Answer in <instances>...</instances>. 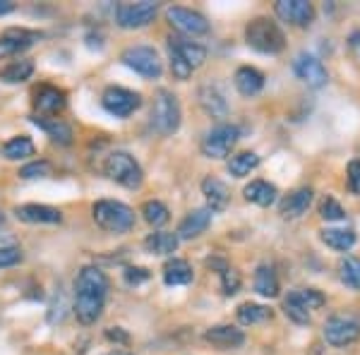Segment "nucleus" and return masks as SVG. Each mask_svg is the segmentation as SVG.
Returning a JSON list of instances; mask_svg holds the SVG:
<instances>
[{
  "label": "nucleus",
  "instance_id": "f257e3e1",
  "mask_svg": "<svg viewBox=\"0 0 360 355\" xmlns=\"http://www.w3.org/2000/svg\"><path fill=\"white\" fill-rule=\"evenodd\" d=\"M108 278L96 266H84L75 281V314L82 324H94L103 312Z\"/></svg>",
  "mask_w": 360,
  "mask_h": 355
},
{
  "label": "nucleus",
  "instance_id": "f03ea898",
  "mask_svg": "<svg viewBox=\"0 0 360 355\" xmlns=\"http://www.w3.org/2000/svg\"><path fill=\"white\" fill-rule=\"evenodd\" d=\"M245 41L250 49H255L257 53L276 56V53H281L283 46H286V37H283L278 25L271 22L269 17H255L245 27Z\"/></svg>",
  "mask_w": 360,
  "mask_h": 355
},
{
  "label": "nucleus",
  "instance_id": "7ed1b4c3",
  "mask_svg": "<svg viewBox=\"0 0 360 355\" xmlns=\"http://www.w3.org/2000/svg\"><path fill=\"white\" fill-rule=\"evenodd\" d=\"M94 221L98 228L108 231V233H127L135 226V212L123 202L115 200H98L91 207Z\"/></svg>",
  "mask_w": 360,
  "mask_h": 355
},
{
  "label": "nucleus",
  "instance_id": "20e7f679",
  "mask_svg": "<svg viewBox=\"0 0 360 355\" xmlns=\"http://www.w3.org/2000/svg\"><path fill=\"white\" fill-rule=\"evenodd\" d=\"M103 173L111 180H115L118 185L130 190H137L144 180L142 166L127 151H113V154H108L106 161H103Z\"/></svg>",
  "mask_w": 360,
  "mask_h": 355
},
{
  "label": "nucleus",
  "instance_id": "39448f33",
  "mask_svg": "<svg viewBox=\"0 0 360 355\" xmlns=\"http://www.w3.org/2000/svg\"><path fill=\"white\" fill-rule=\"evenodd\" d=\"M180 101L173 91L159 89V94L154 98V108H152V125L161 135H173L180 127Z\"/></svg>",
  "mask_w": 360,
  "mask_h": 355
},
{
  "label": "nucleus",
  "instance_id": "423d86ee",
  "mask_svg": "<svg viewBox=\"0 0 360 355\" xmlns=\"http://www.w3.org/2000/svg\"><path fill=\"white\" fill-rule=\"evenodd\" d=\"M120 60H123V65L135 70L137 75H142L144 79H159L161 72H164L161 58L152 46H130V49L123 51Z\"/></svg>",
  "mask_w": 360,
  "mask_h": 355
},
{
  "label": "nucleus",
  "instance_id": "0eeeda50",
  "mask_svg": "<svg viewBox=\"0 0 360 355\" xmlns=\"http://www.w3.org/2000/svg\"><path fill=\"white\" fill-rule=\"evenodd\" d=\"M360 339V319L353 314H334L324 324V341L334 348H346Z\"/></svg>",
  "mask_w": 360,
  "mask_h": 355
},
{
  "label": "nucleus",
  "instance_id": "6e6552de",
  "mask_svg": "<svg viewBox=\"0 0 360 355\" xmlns=\"http://www.w3.org/2000/svg\"><path fill=\"white\" fill-rule=\"evenodd\" d=\"M238 137H240V132L236 125H217L202 139V154L207 159H226L233 151Z\"/></svg>",
  "mask_w": 360,
  "mask_h": 355
},
{
  "label": "nucleus",
  "instance_id": "1a4fd4ad",
  "mask_svg": "<svg viewBox=\"0 0 360 355\" xmlns=\"http://www.w3.org/2000/svg\"><path fill=\"white\" fill-rule=\"evenodd\" d=\"M101 106L115 118H127L142 106V96L125 86H108L101 94Z\"/></svg>",
  "mask_w": 360,
  "mask_h": 355
},
{
  "label": "nucleus",
  "instance_id": "9d476101",
  "mask_svg": "<svg viewBox=\"0 0 360 355\" xmlns=\"http://www.w3.org/2000/svg\"><path fill=\"white\" fill-rule=\"evenodd\" d=\"M159 5L152 0H142V3H120L115 8V22L123 29H139L154 22Z\"/></svg>",
  "mask_w": 360,
  "mask_h": 355
},
{
  "label": "nucleus",
  "instance_id": "9b49d317",
  "mask_svg": "<svg viewBox=\"0 0 360 355\" xmlns=\"http://www.w3.org/2000/svg\"><path fill=\"white\" fill-rule=\"evenodd\" d=\"M293 72L300 82H305L307 86L312 89H319V86L327 84L329 75H327V67L322 65V60L315 58L312 53H298L293 60Z\"/></svg>",
  "mask_w": 360,
  "mask_h": 355
},
{
  "label": "nucleus",
  "instance_id": "f8f14e48",
  "mask_svg": "<svg viewBox=\"0 0 360 355\" xmlns=\"http://www.w3.org/2000/svg\"><path fill=\"white\" fill-rule=\"evenodd\" d=\"M166 17L178 32L190 34V37H202V34L209 32V22L205 15L195 13L190 8H180V5H173V8L166 10Z\"/></svg>",
  "mask_w": 360,
  "mask_h": 355
},
{
  "label": "nucleus",
  "instance_id": "ddd939ff",
  "mask_svg": "<svg viewBox=\"0 0 360 355\" xmlns=\"http://www.w3.org/2000/svg\"><path fill=\"white\" fill-rule=\"evenodd\" d=\"M41 39L39 32H32V29H20V27H13V29H5L0 34V58H13V56H20L25 53L27 49H32L34 44Z\"/></svg>",
  "mask_w": 360,
  "mask_h": 355
},
{
  "label": "nucleus",
  "instance_id": "4468645a",
  "mask_svg": "<svg viewBox=\"0 0 360 355\" xmlns=\"http://www.w3.org/2000/svg\"><path fill=\"white\" fill-rule=\"evenodd\" d=\"M274 13L278 20L293 27H310V22L315 20V8L307 0H276Z\"/></svg>",
  "mask_w": 360,
  "mask_h": 355
},
{
  "label": "nucleus",
  "instance_id": "2eb2a0df",
  "mask_svg": "<svg viewBox=\"0 0 360 355\" xmlns=\"http://www.w3.org/2000/svg\"><path fill=\"white\" fill-rule=\"evenodd\" d=\"M15 217L25 224H60L63 221L60 209L49 205H22L15 209Z\"/></svg>",
  "mask_w": 360,
  "mask_h": 355
},
{
  "label": "nucleus",
  "instance_id": "dca6fc26",
  "mask_svg": "<svg viewBox=\"0 0 360 355\" xmlns=\"http://www.w3.org/2000/svg\"><path fill=\"white\" fill-rule=\"evenodd\" d=\"M209 224H212V212L209 209H195V212H190L188 217L180 221L178 226V240H193V238L202 235Z\"/></svg>",
  "mask_w": 360,
  "mask_h": 355
},
{
  "label": "nucleus",
  "instance_id": "f3484780",
  "mask_svg": "<svg viewBox=\"0 0 360 355\" xmlns=\"http://www.w3.org/2000/svg\"><path fill=\"white\" fill-rule=\"evenodd\" d=\"M312 197H315V192L312 188H300L291 192V195H286L281 200V207H278V212H281L283 219H298L303 217V214L310 209L312 205Z\"/></svg>",
  "mask_w": 360,
  "mask_h": 355
},
{
  "label": "nucleus",
  "instance_id": "a211bd4d",
  "mask_svg": "<svg viewBox=\"0 0 360 355\" xmlns=\"http://www.w3.org/2000/svg\"><path fill=\"white\" fill-rule=\"evenodd\" d=\"M68 103L65 91L58 89L53 84H41L37 91H34V106H37L41 113H58L63 110Z\"/></svg>",
  "mask_w": 360,
  "mask_h": 355
},
{
  "label": "nucleus",
  "instance_id": "6ab92c4d",
  "mask_svg": "<svg viewBox=\"0 0 360 355\" xmlns=\"http://www.w3.org/2000/svg\"><path fill=\"white\" fill-rule=\"evenodd\" d=\"M205 341L219 351H231V348H240L245 343V334L236 327H212L205 334Z\"/></svg>",
  "mask_w": 360,
  "mask_h": 355
},
{
  "label": "nucleus",
  "instance_id": "aec40b11",
  "mask_svg": "<svg viewBox=\"0 0 360 355\" xmlns=\"http://www.w3.org/2000/svg\"><path fill=\"white\" fill-rule=\"evenodd\" d=\"M168 49L176 51V53L183 58V60L188 63L193 70L202 67V65H205V60H207V49H205V46H200L195 41H185V39H180V37L168 39Z\"/></svg>",
  "mask_w": 360,
  "mask_h": 355
},
{
  "label": "nucleus",
  "instance_id": "412c9836",
  "mask_svg": "<svg viewBox=\"0 0 360 355\" xmlns=\"http://www.w3.org/2000/svg\"><path fill=\"white\" fill-rule=\"evenodd\" d=\"M233 82H236V89L240 91L243 96H255L264 89V75L252 65H243L236 70Z\"/></svg>",
  "mask_w": 360,
  "mask_h": 355
},
{
  "label": "nucleus",
  "instance_id": "4be33fe9",
  "mask_svg": "<svg viewBox=\"0 0 360 355\" xmlns=\"http://www.w3.org/2000/svg\"><path fill=\"white\" fill-rule=\"evenodd\" d=\"M202 195L207 197L209 212H221V209L229 207L231 192H229V188H226V185L219 178L207 176L205 180H202Z\"/></svg>",
  "mask_w": 360,
  "mask_h": 355
},
{
  "label": "nucleus",
  "instance_id": "5701e85b",
  "mask_svg": "<svg viewBox=\"0 0 360 355\" xmlns=\"http://www.w3.org/2000/svg\"><path fill=\"white\" fill-rule=\"evenodd\" d=\"M32 123L37 127H41V130L53 139L56 144H63V147L72 144V127H70L65 120H60V118H32Z\"/></svg>",
  "mask_w": 360,
  "mask_h": 355
},
{
  "label": "nucleus",
  "instance_id": "b1692460",
  "mask_svg": "<svg viewBox=\"0 0 360 355\" xmlns=\"http://www.w3.org/2000/svg\"><path fill=\"white\" fill-rule=\"evenodd\" d=\"M243 195H245L248 202H252L257 207H271L276 202L278 190L271 183H266V180H252L250 185H245Z\"/></svg>",
  "mask_w": 360,
  "mask_h": 355
},
{
  "label": "nucleus",
  "instance_id": "393cba45",
  "mask_svg": "<svg viewBox=\"0 0 360 355\" xmlns=\"http://www.w3.org/2000/svg\"><path fill=\"white\" fill-rule=\"evenodd\" d=\"M178 235L176 233L156 231L152 235L144 238V250L152 254H173L178 250Z\"/></svg>",
  "mask_w": 360,
  "mask_h": 355
},
{
  "label": "nucleus",
  "instance_id": "a878e982",
  "mask_svg": "<svg viewBox=\"0 0 360 355\" xmlns=\"http://www.w3.org/2000/svg\"><path fill=\"white\" fill-rule=\"evenodd\" d=\"M255 290H257L262 298H276L278 295V276L274 266L259 264L255 271Z\"/></svg>",
  "mask_w": 360,
  "mask_h": 355
},
{
  "label": "nucleus",
  "instance_id": "bb28decb",
  "mask_svg": "<svg viewBox=\"0 0 360 355\" xmlns=\"http://www.w3.org/2000/svg\"><path fill=\"white\" fill-rule=\"evenodd\" d=\"M193 281V266L185 259H171L164 266V283L166 286H188Z\"/></svg>",
  "mask_w": 360,
  "mask_h": 355
},
{
  "label": "nucleus",
  "instance_id": "cd10ccee",
  "mask_svg": "<svg viewBox=\"0 0 360 355\" xmlns=\"http://www.w3.org/2000/svg\"><path fill=\"white\" fill-rule=\"evenodd\" d=\"M200 103L212 118H226V113H229V103H226V98L219 94L217 86H202Z\"/></svg>",
  "mask_w": 360,
  "mask_h": 355
},
{
  "label": "nucleus",
  "instance_id": "c85d7f7f",
  "mask_svg": "<svg viewBox=\"0 0 360 355\" xmlns=\"http://www.w3.org/2000/svg\"><path fill=\"white\" fill-rule=\"evenodd\" d=\"M322 243L327 247L336 250V252H348V250L356 245V233L351 228H324Z\"/></svg>",
  "mask_w": 360,
  "mask_h": 355
},
{
  "label": "nucleus",
  "instance_id": "c756f323",
  "mask_svg": "<svg viewBox=\"0 0 360 355\" xmlns=\"http://www.w3.org/2000/svg\"><path fill=\"white\" fill-rule=\"evenodd\" d=\"M34 75V63L32 60H13L10 65H5L0 70V82L5 84H20L27 82Z\"/></svg>",
  "mask_w": 360,
  "mask_h": 355
},
{
  "label": "nucleus",
  "instance_id": "7c9ffc66",
  "mask_svg": "<svg viewBox=\"0 0 360 355\" xmlns=\"http://www.w3.org/2000/svg\"><path fill=\"white\" fill-rule=\"evenodd\" d=\"M259 166V156L255 154V151H240V154L231 156L229 161V173L233 178H245L250 173L255 171V168Z\"/></svg>",
  "mask_w": 360,
  "mask_h": 355
},
{
  "label": "nucleus",
  "instance_id": "2f4dec72",
  "mask_svg": "<svg viewBox=\"0 0 360 355\" xmlns=\"http://www.w3.org/2000/svg\"><path fill=\"white\" fill-rule=\"evenodd\" d=\"M286 300H291L293 305H298L300 310L307 312V314H310L312 310H319V307L327 302V300H324V295L319 293L317 288H300V290H295V293L288 295Z\"/></svg>",
  "mask_w": 360,
  "mask_h": 355
},
{
  "label": "nucleus",
  "instance_id": "473e14b6",
  "mask_svg": "<svg viewBox=\"0 0 360 355\" xmlns=\"http://www.w3.org/2000/svg\"><path fill=\"white\" fill-rule=\"evenodd\" d=\"M34 151H37V147H34V142L27 135L8 139V142H5V147H3L5 159H10V161L29 159V156H34Z\"/></svg>",
  "mask_w": 360,
  "mask_h": 355
},
{
  "label": "nucleus",
  "instance_id": "72a5a7b5",
  "mask_svg": "<svg viewBox=\"0 0 360 355\" xmlns=\"http://www.w3.org/2000/svg\"><path fill=\"white\" fill-rule=\"evenodd\" d=\"M271 319V310L264 305H257V302H245V305L238 307V322L240 324H259Z\"/></svg>",
  "mask_w": 360,
  "mask_h": 355
},
{
  "label": "nucleus",
  "instance_id": "f704fd0d",
  "mask_svg": "<svg viewBox=\"0 0 360 355\" xmlns=\"http://www.w3.org/2000/svg\"><path fill=\"white\" fill-rule=\"evenodd\" d=\"M142 217L147 221L149 226H154V228H159V226L168 224V219H171V212H168V207L164 202L159 200H149L142 205Z\"/></svg>",
  "mask_w": 360,
  "mask_h": 355
},
{
  "label": "nucleus",
  "instance_id": "c9c22d12",
  "mask_svg": "<svg viewBox=\"0 0 360 355\" xmlns=\"http://www.w3.org/2000/svg\"><path fill=\"white\" fill-rule=\"evenodd\" d=\"M219 273H221V290H224V295H236L238 290H240V283H243L240 271L233 269V266H226V269L219 271Z\"/></svg>",
  "mask_w": 360,
  "mask_h": 355
},
{
  "label": "nucleus",
  "instance_id": "e433bc0d",
  "mask_svg": "<svg viewBox=\"0 0 360 355\" xmlns=\"http://www.w3.org/2000/svg\"><path fill=\"white\" fill-rule=\"evenodd\" d=\"M319 217L324 221H341V219H346V212L334 197H324L322 205H319Z\"/></svg>",
  "mask_w": 360,
  "mask_h": 355
},
{
  "label": "nucleus",
  "instance_id": "4c0bfd02",
  "mask_svg": "<svg viewBox=\"0 0 360 355\" xmlns=\"http://www.w3.org/2000/svg\"><path fill=\"white\" fill-rule=\"evenodd\" d=\"M341 278L346 286L360 290V259H346L341 264Z\"/></svg>",
  "mask_w": 360,
  "mask_h": 355
},
{
  "label": "nucleus",
  "instance_id": "58836bf2",
  "mask_svg": "<svg viewBox=\"0 0 360 355\" xmlns=\"http://www.w3.org/2000/svg\"><path fill=\"white\" fill-rule=\"evenodd\" d=\"M51 171H53V168H51L49 161H32V164H27L25 168H20V178H25V180L49 178Z\"/></svg>",
  "mask_w": 360,
  "mask_h": 355
},
{
  "label": "nucleus",
  "instance_id": "ea45409f",
  "mask_svg": "<svg viewBox=\"0 0 360 355\" xmlns=\"http://www.w3.org/2000/svg\"><path fill=\"white\" fill-rule=\"evenodd\" d=\"M168 58H171V72H173V77L180 79V82L190 79V75H193V67H190L188 63H185L183 58H180L173 49H168Z\"/></svg>",
  "mask_w": 360,
  "mask_h": 355
},
{
  "label": "nucleus",
  "instance_id": "a19ab883",
  "mask_svg": "<svg viewBox=\"0 0 360 355\" xmlns=\"http://www.w3.org/2000/svg\"><path fill=\"white\" fill-rule=\"evenodd\" d=\"M22 262V250L17 245H0V269H8Z\"/></svg>",
  "mask_w": 360,
  "mask_h": 355
},
{
  "label": "nucleus",
  "instance_id": "79ce46f5",
  "mask_svg": "<svg viewBox=\"0 0 360 355\" xmlns=\"http://www.w3.org/2000/svg\"><path fill=\"white\" fill-rule=\"evenodd\" d=\"M348 190L353 192V195H360V159H353L351 164H348Z\"/></svg>",
  "mask_w": 360,
  "mask_h": 355
},
{
  "label": "nucleus",
  "instance_id": "37998d69",
  "mask_svg": "<svg viewBox=\"0 0 360 355\" xmlns=\"http://www.w3.org/2000/svg\"><path fill=\"white\" fill-rule=\"evenodd\" d=\"M283 312H286V317L293 319L295 324H307V322H310V314L300 310L298 305H293L291 300H283Z\"/></svg>",
  "mask_w": 360,
  "mask_h": 355
},
{
  "label": "nucleus",
  "instance_id": "c03bdc74",
  "mask_svg": "<svg viewBox=\"0 0 360 355\" xmlns=\"http://www.w3.org/2000/svg\"><path fill=\"white\" fill-rule=\"evenodd\" d=\"M149 278V271L142 269V266H130V269H125V281L130 283V286H137V283L147 281Z\"/></svg>",
  "mask_w": 360,
  "mask_h": 355
},
{
  "label": "nucleus",
  "instance_id": "a18cd8bd",
  "mask_svg": "<svg viewBox=\"0 0 360 355\" xmlns=\"http://www.w3.org/2000/svg\"><path fill=\"white\" fill-rule=\"evenodd\" d=\"M106 339L115 341V343H127L130 341V336H127L120 327H111V329H106Z\"/></svg>",
  "mask_w": 360,
  "mask_h": 355
},
{
  "label": "nucleus",
  "instance_id": "49530a36",
  "mask_svg": "<svg viewBox=\"0 0 360 355\" xmlns=\"http://www.w3.org/2000/svg\"><path fill=\"white\" fill-rule=\"evenodd\" d=\"M348 49L356 53V58H360V29H356V32L348 37Z\"/></svg>",
  "mask_w": 360,
  "mask_h": 355
},
{
  "label": "nucleus",
  "instance_id": "de8ad7c7",
  "mask_svg": "<svg viewBox=\"0 0 360 355\" xmlns=\"http://www.w3.org/2000/svg\"><path fill=\"white\" fill-rule=\"evenodd\" d=\"M15 10V5L10 3V0H0V15H8V13H13Z\"/></svg>",
  "mask_w": 360,
  "mask_h": 355
},
{
  "label": "nucleus",
  "instance_id": "09e8293b",
  "mask_svg": "<svg viewBox=\"0 0 360 355\" xmlns=\"http://www.w3.org/2000/svg\"><path fill=\"white\" fill-rule=\"evenodd\" d=\"M0 224H3V214H0Z\"/></svg>",
  "mask_w": 360,
  "mask_h": 355
}]
</instances>
